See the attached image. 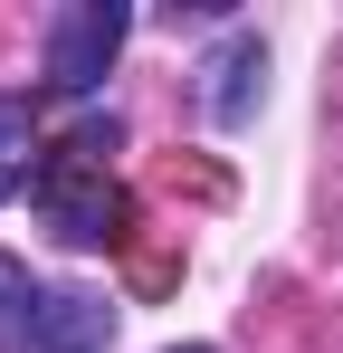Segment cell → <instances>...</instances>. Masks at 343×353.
<instances>
[{
	"label": "cell",
	"mask_w": 343,
	"mask_h": 353,
	"mask_svg": "<svg viewBox=\"0 0 343 353\" xmlns=\"http://www.w3.org/2000/svg\"><path fill=\"white\" fill-rule=\"evenodd\" d=\"M114 143L124 124L114 115H86L48 163H39V220H48L67 248H105L124 230V181H114Z\"/></svg>",
	"instance_id": "obj_1"
},
{
	"label": "cell",
	"mask_w": 343,
	"mask_h": 353,
	"mask_svg": "<svg viewBox=\"0 0 343 353\" xmlns=\"http://www.w3.org/2000/svg\"><path fill=\"white\" fill-rule=\"evenodd\" d=\"M124 39H134V10L124 0H67L48 19V86L57 96H96Z\"/></svg>",
	"instance_id": "obj_2"
},
{
	"label": "cell",
	"mask_w": 343,
	"mask_h": 353,
	"mask_svg": "<svg viewBox=\"0 0 343 353\" xmlns=\"http://www.w3.org/2000/svg\"><path fill=\"white\" fill-rule=\"evenodd\" d=\"M105 344H114V305H105V296H86V287H48L29 353H105Z\"/></svg>",
	"instance_id": "obj_3"
},
{
	"label": "cell",
	"mask_w": 343,
	"mask_h": 353,
	"mask_svg": "<svg viewBox=\"0 0 343 353\" xmlns=\"http://www.w3.org/2000/svg\"><path fill=\"white\" fill-rule=\"evenodd\" d=\"M258 86H267L258 29H229V48L210 58V115H220V124H248V115H258Z\"/></svg>",
	"instance_id": "obj_4"
},
{
	"label": "cell",
	"mask_w": 343,
	"mask_h": 353,
	"mask_svg": "<svg viewBox=\"0 0 343 353\" xmlns=\"http://www.w3.org/2000/svg\"><path fill=\"white\" fill-rule=\"evenodd\" d=\"M39 105L29 96H0V201H19V191H39Z\"/></svg>",
	"instance_id": "obj_5"
},
{
	"label": "cell",
	"mask_w": 343,
	"mask_h": 353,
	"mask_svg": "<svg viewBox=\"0 0 343 353\" xmlns=\"http://www.w3.org/2000/svg\"><path fill=\"white\" fill-rule=\"evenodd\" d=\"M39 305H48V287L0 248V353H29V334H39Z\"/></svg>",
	"instance_id": "obj_6"
},
{
	"label": "cell",
	"mask_w": 343,
	"mask_h": 353,
	"mask_svg": "<svg viewBox=\"0 0 343 353\" xmlns=\"http://www.w3.org/2000/svg\"><path fill=\"white\" fill-rule=\"evenodd\" d=\"M172 353H220V344H172Z\"/></svg>",
	"instance_id": "obj_7"
}]
</instances>
